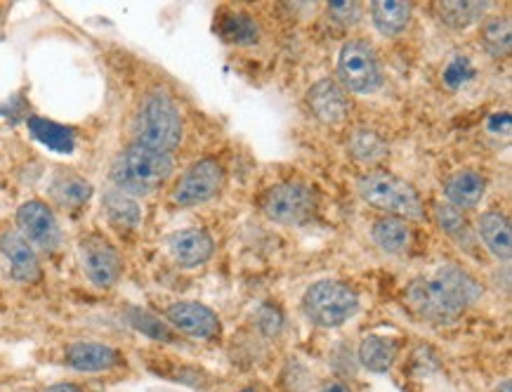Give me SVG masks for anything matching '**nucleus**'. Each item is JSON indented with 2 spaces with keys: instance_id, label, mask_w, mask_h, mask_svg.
I'll list each match as a JSON object with an SVG mask.
<instances>
[{
  "instance_id": "1",
  "label": "nucleus",
  "mask_w": 512,
  "mask_h": 392,
  "mask_svg": "<svg viewBox=\"0 0 512 392\" xmlns=\"http://www.w3.org/2000/svg\"><path fill=\"white\" fill-rule=\"evenodd\" d=\"M173 171V156L154 152V149L133 142L116 156L109 175L121 192L130 196H147L166 185Z\"/></svg>"
},
{
  "instance_id": "2",
  "label": "nucleus",
  "mask_w": 512,
  "mask_h": 392,
  "mask_svg": "<svg viewBox=\"0 0 512 392\" xmlns=\"http://www.w3.org/2000/svg\"><path fill=\"white\" fill-rule=\"evenodd\" d=\"M137 145L170 154L182 142V116L166 93L154 90L144 97L135 116Z\"/></svg>"
},
{
  "instance_id": "3",
  "label": "nucleus",
  "mask_w": 512,
  "mask_h": 392,
  "mask_svg": "<svg viewBox=\"0 0 512 392\" xmlns=\"http://www.w3.org/2000/svg\"><path fill=\"white\" fill-rule=\"evenodd\" d=\"M404 303L418 319L437 326L456 322L465 307H470L468 300L446 282L439 270L435 277L413 279L404 291Z\"/></svg>"
},
{
  "instance_id": "4",
  "label": "nucleus",
  "mask_w": 512,
  "mask_h": 392,
  "mask_svg": "<svg viewBox=\"0 0 512 392\" xmlns=\"http://www.w3.org/2000/svg\"><path fill=\"white\" fill-rule=\"evenodd\" d=\"M359 194L366 204L378 208V211L392 213L402 220H423L425 206L420 201L416 187L397 178V175L385 171L366 173L359 180Z\"/></svg>"
},
{
  "instance_id": "5",
  "label": "nucleus",
  "mask_w": 512,
  "mask_h": 392,
  "mask_svg": "<svg viewBox=\"0 0 512 392\" xmlns=\"http://www.w3.org/2000/svg\"><path fill=\"white\" fill-rule=\"evenodd\" d=\"M305 315L310 317L312 324L321 329H336L345 324L347 319L357 315L359 296L357 291L336 279H321L312 284L303 296Z\"/></svg>"
},
{
  "instance_id": "6",
  "label": "nucleus",
  "mask_w": 512,
  "mask_h": 392,
  "mask_svg": "<svg viewBox=\"0 0 512 392\" xmlns=\"http://www.w3.org/2000/svg\"><path fill=\"white\" fill-rule=\"evenodd\" d=\"M262 213L279 225H303L317 213L319 199L305 182H281L262 196Z\"/></svg>"
},
{
  "instance_id": "7",
  "label": "nucleus",
  "mask_w": 512,
  "mask_h": 392,
  "mask_svg": "<svg viewBox=\"0 0 512 392\" xmlns=\"http://www.w3.org/2000/svg\"><path fill=\"white\" fill-rule=\"evenodd\" d=\"M338 78L340 86L350 93L369 95L380 88L383 71L376 57V50L361 38H352L343 45L338 55Z\"/></svg>"
},
{
  "instance_id": "8",
  "label": "nucleus",
  "mask_w": 512,
  "mask_h": 392,
  "mask_svg": "<svg viewBox=\"0 0 512 392\" xmlns=\"http://www.w3.org/2000/svg\"><path fill=\"white\" fill-rule=\"evenodd\" d=\"M78 258H81L85 277L97 289H111L123 274V258L118 248L100 232H88L78 241Z\"/></svg>"
},
{
  "instance_id": "9",
  "label": "nucleus",
  "mask_w": 512,
  "mask_h": 392,
  "mask_svg": "<svg viewBox=\"0 0 512 392\" xmlns=\"http://www.w3.org/2000/svg\"><path fill=\"white\" fill-rule=\"evenodd\" d=\"M225 187V168L215 159H201L189 166L173 187L177 206H199L215 199Z\"/></svg>"
},
{
  "instance_id": "10",
  "label": "nucleus",
  "mask_w": 512,
  "mask_h": 392,
  "mask_svg": "<svg viewBox=\"0 0 512 392\" xmlns=\"http://www.w3.org/2000/svg\"><path fill=\"white\" fill-rule=\"evenodd\" d=\"M17 232L29 241L31 246H38L41 251H57L62 244V227H59L57 215L45 201H26L17 208Z\"/></svg>"
},
{
  "instance_id": "11",
  "label": "nucleus",
  "mask_w": 512,
  "mask_h": 392,
  "mask_svg": "<svg viewBox=\"0 0 512 392\" xmlns=\"http://www.w3.org/2000/svg\"><path fill=\"white\" fill-rule=\"evenodd\" d=\"M0 258L5 260L8 277L19 284H36L41 279V260L34 246L17 230H5L0 234Z\"/></svg>"
},
{
  "instance_id": "12",
  "label": "nucleus",
  "mask_w": 512,
  "mask_h": 392,
  "mask_svg": "<svg viewBox=\"0 0 512 392\" xmlns=\"http://www.w3.org/2000/svg\"><path fill=\"white\" fill-rule=\"evenodd\" d=\"M166 319L173 324V329L187 333L192 338H201V341H215L222 331L220 317L210 307L189 303V300L166 307Z\"/></svg>"
},
{
  "instance_id": "13",
  "label": "nucleus",
  "mask_w": 512,
  "mask_h": 392,
  "mask_svg": "<svg viewBox=\"0 0 512 392\" xmlns=\"http://www.w3.org/2000/svg\"><path fill=\"white\" fill-rule=\"evenodd\" d=\"M307 107L321 123L328 126H340L347 121L352 111V102L347 97V90L338 81L321 78L319 83L307 90Z\"/></svg>"
},
{
  "instance_id": "14",
  "label": "nucleus",
  "mask_w": 512,
  "mask_h": 392,
  "mask_svg": "<svg viewBox=\"0 0 512 392\" xmlns=\"http://www.w3.org/2000/svg\"><path fill=\"white\" fill-rule=\"evenodd\" d=\"M64 362L74 371H81V374H100V371L121 367L123 355L116 348H111V345L78 341L67 345Z\"/></svg>"
},
{
  "instance_id": "15",
  "label": "nucleus",
  "mask_w": 512,
  "mask_h": 392,
  "mask_svg": "<svg viewBox=\"0 0 512 392\" xmlns=\"http://www.w3.org/2000/svg\"><path fill=\"white\" fill-rule=\"evenodd\" d=\"M170 256L182 267H196L208 263L213 256L215 244L203 230H182L168 239Z\"/></svg>"
},
{
  "instance_id": "16",
  "label": "nucleus",
  "mask_w": 512,
  "mask_h": 392,
  "mask_svg": "<svg viewBox=\"0 0 512 392\" xmlns=\"http://www.w3.org/2000/svg\"><path fill=\"white\" fill-rule=\"evenodd\" d=\"M102 211L111 222V227L121 232H135L142 222V208L137 204V199L121 192V189H111V192L104 194Z\"/></svg>"
},
{
  "instance_id": "17",
  "label": "nucleus",
  "mask_w": 512,
  "mask_h": 392,
  "mask_svg": "<svg viewBox=\"0 0 512 392\" xmlns=\"http://www.w3.org/2000/svg\"><path fill=\"white\" fill-rule=\"evenodd\" d=\"M487 192V180L475 171H458L444 182V194L451 206L463 211V208H475L484 199Z\"/></svg>"
},
{
  "instance_id": "18",
  "label": "nucleus",
  "mask_w": 512,
  "mask_h": 392,
  "mask_svg": "<svg viewBox=\"0 0 512 392\" xmlns=\"http://www.w3.org/2000/svg\"><path fill=\"white\" fill-rule=\"evenodd\" d=\"M479 237L498 260L512 258L510 218L501 211H487L479 218Z\"/></svg>"
},
{
  "instance_id": "19",
  "label": "nucleus",
  "mask_w": 512,
  "mask_h": 392,
  "mask_svg": "<svg viewBox=\"0 0 512 392\" xmlns=\"http://www.w3.org/2000/svg\"><path fill=\"white\" fill-rule=\"evenodd\" d=\"M399 355V341L390 336H378L371 333L364 341L359 343V362L361 367L373 371V374H385L387 369H392L395 359Z\"/></svg>"
},
{
  "instance_id": "20",
  "label": "nucleus",
  "mask_w": 512,
  "mask_h": 392,
  "mask_svg": "<svg viewBox=\"0 0 512 392\" xmlns=\"http://www.w3.org/2000/svg\"><path fill=\"white\" fill-rule=\"evenodd\" d=\"M371 237L385 253H404L411 246L413 232L406 220L395 218V215H383L373 222Z\"/></svg>"
},
{
  "instance_id": "21",
  "label": "nucleus",
  "mask_w": 512,
  "mask_h": 392,
  "mask_svg": "<svg viewBox=\"0 0 512 392\" xmlns=\"http://www.w3.org/2000/svg\"><path fill=\"white\" fill-rule=\"evenodd\" d=\"M411 12V3H402V0H376V3H371L373 24L385 36L402 34L411 22Z\"/></svg>"
},
{
  "instance_id": "22",
  "label": "nucleus",
  "mask_w": 512,
  "mask_h": 392,
  "mask_svg": "<svg viewBox=\"0 0 512 392\" xmlns=\"http://www.w3.org/2000/svg\"><path fill=\"white\" fill-rule=\"evenodd\" d=\"M26 126H29V133L34 135L41 145L52 149V152H59V154L74 152L76 135L71 128L59 126L55 121L41 119V116H31V119L26 121Z\"/></svg>"
},
{
  "instance_id": "23",
  "label": "nucleus",
  "mask_w": 512,
  "mask_h": 392,
  "mask_svg": "<svg viewBox=\"0 0 512 392\" xmlns=\"http://www.w3.org/2000/svg\"><path fill=\"white\" fill-rule=\"evenodd\" d=\"M50 196L64 208H78L88 204L93 196V185L76 173H57L50 182Z\"/></svg>"
},
{
  "instance_id": "24",
  "label": "nucleus",
  "mask_w": 512,
  "mask_h": 392,
  "mask_svg": "<svg viewBox=\"0 0 512 392\" xmlns=\"http://www.w3.org/2000/svg\"><path fill=\"white\" fill-rule=\"evenodd\" d=\"M491 3H479V0H446V3H437L439 19L451 29H468V26L477 24L479 19L487 15Z\"/></svg>"
},
{
  "instance_id": "25",
  "label": "nucleus",
  "mask_w": 512,
  "mask_h": 392,
  "mask_svg": "<svg viewBox=\"0 0 512 392\" xmlns=\"http://www.w3.org/2000/svg\"><path fill=\"white\" fill-rule=\"evenodd\" d=\"M435 218L437 225L456 241L458 246L475 248V234L470 230V222L465 218L463 211H458L451 204H437L435 206Z\"/></svg>"
},
{
  "instance_id": "26",
  "label": "nucleus",
  "mask_w": 512,
  "mask_h": 392,
  "mask_svg": "<svg viewBox=\"0 0 512 392\" xmlns=\"http://www.w3.org/2000/svg\"><path fill=\"white\" fill-rule=\"evenodd\" d=\"M218 31L227 43L239 45H251L260 36L255 19L244 15V12H227V15H222L218 22Z\"/></svg>"
},
{
  "instance_id": "27",
  "label": "nucleus",
  "mask_w": 512,
  "mask_h": 392,
  "mask_svg": "<svg viewBox=\"0 0 512 392\" xmlns=\"http://www.w3.org/2000/svg\"><path fill=\"white\" fill-rule=\"evenodd\" d=\"M347 149H350L352 159L359 163H378L387 156L385 140L380 135L371 133V130H357Z\"/></svg>"
},
{
  "instance_id": "28",
  "label": "nucleus",
  "mask_w": 512,
  "mask_h": 392,
  "mask_svg": "<svg viewBox=\"0 0 512 392\" xmlns=\"http://www.w3.org/2000/svg\"><path fill=\"white\" fill-rule=\"evenodd\" d=\"M126 317L130 326L144 333V336L154 338V341H161V343H175V333L170 331V326L163 324L159 317L152 315V312L142 310V307H130Z\"/></svg>"
},
{
  "instance_id": "29",
  "label": "nucleus",
  "mask_w": 512,
  "mask_h": 392,
  "mask_svg": "<svg viewBox=\"0 0 512 392\" xmlns=\"http://www.w3.org/2000/svg\"><path fill=\"white\" fill-rule=\"evenodd\" d=\"M482 45L491 57H505L510 52V24L508 19L494 17L482 26Z\"/></svg>"
},
{
  "instance_id": "30",
  "label": "nucleus",
  "mask_w": 512,
  "mask_h": 392,
  "mask_svg": "<svg viewBox=\"0 0 512 392\" xmlns=\"http://www.w3.org/2000/svg\"><path fill=\"white\" fill-rule=\"evenodd\" d=\"M328 17L340 26H354L361 19V5L347 3V0H333V3H328Z\"/></svg>"
},
{
  "instance_id": "31",
  "label": "nucleus",
  "mask_w": 512,
  "mask_h": 392,
  "mask_svg": "<svg viewBox=\"0 0 512 392\" xmlns=\"http://www.w3.org/2000/svg\"><path fill=\"white\" fill-rule=\"evenodd\" d=\"M258 326L262 333H267V336H277L281 331V326H284V315H281V310L277 305H262L260 312H258Z\"/></svg>"
},
{
  "instance_id": "32",
  "label": "nucleus",
  "mask_w": 512,
  "mask_h": 392,
  "mask_svg": "<svg viewBox=\"0 0 512 392\" xmlns=\"http://www.w3.org/2000/svg\"><path fill=\"white\" fill-rule=\"evenodd\" d=\"M45 392H83L78 385H71V383H57L52 385V388H48Z\"/></svg>"
},
{
  "instance_id": "33",
  "label": "nucleus",
  "mask_w": 512,
  "mask_h": 392,
  "mask_svg": "<svg viewBox=\"0 0 512 392\" xmlns=\"http://www.w3.org/2000/svg\"><path fill=\"white\" fill-rule=\"evenodd\" d=\"M319 392H352V390L347 388L345 383H331V385H326V388H321Z\"/></svg>"
},
{
  "instance_id": "34",
  "label": "nucleus",
  "mask_w": 512,
  "mask_h": 392,
  "mask_svg": "<svg viewBox=\"0 0 512 392\" xmlns=\"http://www.w3.org/2000/svg\"><path fill=\"white\" fill-rule=\"evenodd\" d=\"M494 392H512V385H510V381H503L501 385H498V388H496Z\"/></svg>"
},
{
  "instance_id": "35",
  "label": "nucleus",
  "mask_w": 512,
  "mask_h": 392,
  "mask_svg": "<svg viewBox=\"0 0 512 392\" xmlns=\"http://www.w3.org/2000/svg\"><path fill=\"white\" fill-rule=\"evenodd\" d=\"M241 392H253V390H241Z\"/></svg>"
}]
</instances>
